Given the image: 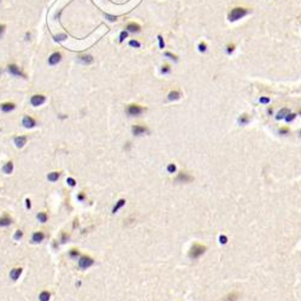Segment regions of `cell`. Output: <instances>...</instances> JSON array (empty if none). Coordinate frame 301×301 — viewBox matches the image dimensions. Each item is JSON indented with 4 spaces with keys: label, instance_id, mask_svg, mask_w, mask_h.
<instances>
[{
    "label": "cell",
    "instance_id": "cell-21",
    "mask_svg": "<svg viewBox=\"0 0 301 301\" xmlns=\"http://www.w3.org/2000/svg\"><path fill=\"white\" fill-rule=\"evenodd\" d=\"M249 121H251L249 116L244 113V115H241V117L239 118V121H237V122H239V124H240V125H247V124L249 123Z\"/></svg>",
    "mask_w": 301,
    "mask_h": 301
},
{
    "label": "cell",
    "instance_id": "cell-11",
    "mask_svg": "<svg viewBox=\"0 0 301 301\" xmlns=\"http://www.w3.org/2000/svg\"><path fill=\"white\" fill-rule=\"evenodd\" d=\"M43 239H45V234H43L42 231H36V232H34V234H33V237H31L33 242H35V244H39V242L43 241Z\"/></svg>",
    "mask_w": 301,
    "mask_h": 301
},
{
    "label": "cell",
    "instance_id": "cell-46",
    "mask_svg": "<svg viewBox=\"0 0 301 301\" xmlns=\"http://www.w3.org/2000/svg\"><path fill=\"white\" fill-rule=\"evenodd\" d=\"M4 30H5V26H4V24H0V36H1V34L4 33Z\"/></svg>",
    "mask_w": 301,
    "mask_h": 301
},
{
    "label": "cell",
    "instance_id": "cell-13",
    "mask_svg": "<svg viewBox=\"0 0 301 301\" xmlns=\"http://www.w3.org/2000/svg\"><path fill=\"white\" fill-rule=\"evenodd\" d=\"M21 275H22V269L21 267H14V269L11 270V272H10V278L12 281H17Z\"/></svg>",
    "mask_w": 301,
    "mask_h": 301
},
{
    "label": "cell",
    "instance_id": "cell-7",
    "mask_svg": "<svg viewBox=\"0 0 301 301\" xmlns=\"http://www.w3.org/2000/svg\"><path fill=\"white\" fill-rule=\"evenodd\" d=\"M22 124L26 128H34L36 125V121L33 117H30V116H24L23 117V121H22Z\"/></svg>",
    "mask_w": 301,
    "mask_h": 301
},
{
    "label": "cell",
    "instance_id": "cell-23",
    "mask_svg": "<svg viewBox=\"0 0 301 301\" xmlns=\"http://www.w3.org/2000/svg\"><path fill=\"white\" fill-rule=\"evenodd\" d=\"M124 205H125V200H124V199L118 200V201H117V204L113 206V208H112V212H113V213H116V212H117V211H118L121 207H123Z\"/></svg>",
    "mask_w": 301,
    "mask_h": 301
},
{
    "label": "cell",
    "instance_id": "cell-17",
    "mask_svg": "<svg viewBox=\"0 0 301 301\" xmlns=\"http://www.w3.org/2000/svg\"><path fill=\"white\" fill-rule=\"evenodd\" d=\"M78 60L81 63H83V64H90V63L94 61V58L92 57L90 54H83V56H80L78 57Z\"/></svg>",
    "mask_w": 301,
    "mask_h": 301
},
{
    "label": "cell",
    "instance_id": "cell-15",
    "mask_svg": "<svg viewBox=\"0 0 301 301\" xmlns=\"http://www.w3.org/2000/svg\"><path fill=\"white\" fill-rule=\"evenodd\" d=\"M27 136H17L16 139H14V145L18 147V148H22L24 145L27 144Z\"/></svg>",
    "mask_w": 301,
    "mask_h": 301
},
{
    "label": "cell",
    "instance_id": "cell-42",
    "mask_svg": "<svg viewBox=\"0 0 301 301\" xmlns=\"http://www.w3.org/2000/svg\"><path fill=\"white\" fill-rule=\"evenodd\" d=\"M234 50H235V46H234V45H229V46H228V50H227L228 54H231V53L234 52Z\"/></svg>",
    "mask_w": 301,
    "mask_h": 301
},
{
    "label": "cell",
    "instance_id": "cell-20",
    "mask_svg": "<svg viewBox=\"0 0 301 301\" xmlns=\"http://www.w3.org/2000/svg\"><path fill=\"white\" fill-rule=\"evenodd\" d=\"M59 177H60V172H58V171L50 172V173L47 175V180L51 181V182H56V181H58Z\"/></svg>",
    "mask_w": 301,
    "mask_h": 301
},
{
    "label": "cell",
    "instance_id": "cell-14",
    "mask_svg": "<svg viewBox=\"0 0 301 301\" xmlns=\"http://www.w3.org/2000/svg\"><path fill=\"white\" fill-rule=\"evenodd\" d=\"M14 107H16V105H14V102H4V104L0 105V109L4 112H10V111L14 110Z\"/></svg>",
    "mask_w": 301,
    "mask_h": 301
},
{
    "label": "cell",
    "instance_id": "cell-48",
    "mask_svg": "<svg viewBox=\"0 0 301 301\" xmlns=\"http://www.w3.org/2000/svg\"><path fill=\"white\" fill-rule=\"evenodd\" d=\"M30 39V33H27L26 34V40H29Z\"/></svg>",
    "mask_w": 301,
    "mask_h": 301
},
{
    "label": "cell",
    "instance_id": "cell-6",
    "mask_svg": "<svg viewBox=\"0 0 301 301\" xmlns=\"http://www.w3.org/2000/svg\"><path fill=\"white\" fill-rule=\"evenodd\" d=\"M45 101H46V98L43 95H41V94L33 95L31 99H30V102H31L33 106H40V105H42Z\"/></svg>",
    "mask_w": 301,
    "mask_h": 301
},
{
    "label": "cell",
    "instance_id": "cell-44",
    "mask_svg": "<svg viewBox=\"0 0 301 301\" xmlns=\"http://www.w3.org/2000/svg\"><path fill=\"white\" fill-rule=\"evenodd\" d=\"M219 240H220V244H227V242H228L227 236H220V237H219Z\"/></svg>",
    "mask_w": 301,
    "mask_h": 301
},
{
    "label": "cell",
    "instance_id": "cell-45",
    "mask_svg": "<svg viewBox=\"0 0 301 301\" xmlns=\"http://www.w3.org/2000/svg\"><path fill=\"white\" fill-rule=\"evenodd\" d=\"M26 206H27V208H31V201L29 200V199H26Z\"/></svg>",
    "mask_w": 301,
    "mask_h": 301
},
{
    "label": "cell",
    "instance_id": "cell-19",
    "mask_svg": "<svg viewBox=\"0 0 301 301\" xmlns=\"http://www.w3.org/2000/svg\"><path fill=\"white\" fill-rule=\"evenodd\" d=\"M237 299H239V294L235 293V291H232V293L228 294L227 296H224L220 301H236Z\"/></svg>",
    "mask_w": 301,
    "mask_h": 301
},
{
    "label": "cell",
    "instance_id": "cell-5",
    "mask_svg": "<svg viewBox=\"0 0 301 301\" xmlns=\"http://www.w3.org/2000/svg\"><path fill=\"white\" fill-rule=\"evenodd\" d=\"M192 181H193V177L187 172H180L176 177V182L178 183H189Z\"/></svg>",
    "mask_w": 301,
    "mask_h": 301
},
{
    "label": "cell",
    "instance_id": "cell-35",
    "mask_svg": "<svg viewBox=\"0 0 301 301\" xmlns=\"http://www.w3.org/2000/svg\"><path fill=\"white\" fill-rule=\"evenodd\" d=\"M66 183L69 184L70 187H73V186H76V181L73 180V178H71V177H69L68 180H66Z\"/></svg>",
    "mask_w": 301,
    "mask_h": 301
},
{
    "label": "cell",
    "instance_id": "cell-34",
    "mask_svg": "<svg viewBox=\"0 0 301 301\" xmlns=\"http://www.w3.org/2000/svg\"><path fill=\"white\" fill-rule=\"evenodd\" d=\"M168 171L170 172V173H173V172L176 171V165H175V164H169V166H168Z\"/></svg>",
    "mask_w": 301,
    "mask_h": 301
},
{
    "label": "cell",
    "instance_id": "cell-36",
    "mask_svg": "<svg viewBox=\"0 0 301 301\" xmlns=\"http://www.w3.org/2000/svg\"><path fill=\"white\" fill-rule=\"evenodd\" d=\"M169 72H170V66H169V65H164V66L161 68V73L165 75V73H169Z\"/></svg>",
    "mask_w": 301,
    "mask_h": 301
},
{
    "label": "cell",
    "instance_id": "cell-25",
    "mask_svg": "<svg viewBox=\"0 0 301 301\" xmlns=\"http://www.w3.org/2000/svg\"><path fill=\"white\" fill-rule=\"evenodd\" d=\"M288 113H289V110H288V109H282V110L278 112V115L276 116V119H283V118L287 117Z\"/></svg>",
    "mask_w": 301,
    "mask_h": 301
},
{
    "label": "cell",
    "instance_id": "cell-12",
    "mask_svg": "<svg viewBox=\"0 0 301 301\" xmlns=\"http://www.w3.org/2000/svg\"><path fill=\"white\" fill-rule=\"evenodd\" d=\"M11 223H12V219L10 216L4 215L2 217H0V227H9L11 225Z\"/></svg>",
    "mask_w": 301,
    "mask_h": 301
},
{
    "label": "cell",
    "instance_id": "cell-32",
    "mask_svg": "<svg viewBox=\"0 0 301 301\" xmlns=\"http://www.w3.org/2000/svg\"><path fill=\"white\" fill-rule=\"evenodd\" d=\"M295 117H296V115H295V113H288L287 117H286L284 119H286L287 122H291V121H293Z\"/></svg>",
    "mask_w": 301,
    "mask_h": 301
},
{
    "label": "cell",
    "instance_id": "cell-41",
    "mask_svg": "<svg viewBox=\"0 0 301 301\" xmlns=\"http://www.w3.org/2000/svg\"><path fill=\"white\" fill-rule=\"evenodd\" d=\"M199 51H200V52H205V51H206V43L201 42L200 45H199Z\"/></svg>",
    "mask_w": 301,
    "mask_h": 301
},
{
    "label": "cell",
    "instance_id": "cell-24",
    "mask_svg": "<svg viewBox=\"0 0 301 301\" xmlns=\"http://www.w3.org/2000/svg\"><path fill=\"white\" fill-rule=\"evenodd\" d=\"M50 298H51V294L47 291V290H43L40 293V295H39V299L40 301H48L50 300Z\"/></svg>",
    "mask_w": 301,
    "mask_h": 301
},
{
    "label": "cell",
    "instance_id": "cell-1",
    "mask_svg": "<svg viewBox=\"0 0 301 301\" xmlns=\"http://www.w3.org/2000/svg\"><path fill=\"white\" fill-rule=\"evenodd\" d=\"M206 252V247L199 244H194L190 247V251H189V258L190 259H198L200 258L201 255Z\"/></svg>",
    "mask_w": 301,
    "mask_h": 301
},
{
    "label": "cell",
    "instance_id": "cell-47",
    "mask_svg": "<svg viewBox=\"0 0 301 301\" xmlns=\"http://www.w3.org/2000/svg\"><path fill=\"white\" fill-rule=\"evenodd\" d=\"M77 199H78V200H81V201H82V200H83V199H85V195H83V194L81 193V194H80V195L77 196Z\"/></svg>",
    "mask_w": 301,
    "mask_h": 301
},
{
    "label": "cell",
    "instance_id": "cell-33",
    "mask_svg": "<svg viewBox=\"0 0 301 301\" xmlns=\"http://www.w3.org/2000/svg\"><path fill=\"white\" fill-rule=\"evenodd\" d=\"M289 128H287V127H284V128H281L279 129V134L281 135H287V134H289Z\"/></svg>",
    "mask_w": 301,
    "mask_h": 301
},
{
    "label": "cell",
    "instance_id": "cell-31",
    "mask_svg": "<svg viewBox=\"0 0 301 301\" xmlns=\"http://www.w3.org/2000/svg\"><path fill=\"white\" fill-rule=\"evenodd\" d=\"M129 45L131 46V47H136V48H139V47L141 46V43L139 42V41H135V40H130Z\"/></svg>",
    "mask_w": 301,
    "mask_h": 301
},
{
    "label": "cell",
    "instance_id": "cell-8",
    "mask_svg": "<svg viewBox=\"0 0 301 301\" xmlns=\"http://www.w3.org/2000/svg\"><path fill=\"white\" fill-rule=\"evenodd\" d=\"M9 72L14 76H21V77H24V73L19 70V68L14 64H10L9 65Z\"/></svg>",
    "mask_w": 301,
    "mask_h": 301
},
{
    "label": "cell",
    "instance_id": "cell-43",
    "mask_svg": "<svg viewBox=\"0 0 301 301\" xmlns=\"http://www.w3.org/2000/svg\"><path fill=\"white\" fill-rule=\"evenodd\" d=\"M68 239H69V235H66L65 232H63V234H61V242H65Z\"/></svg>",
    "mask_w": 301,
    "mask_h": 301
},
{
    "label": "cell",
    "instance_id": "cell-16",
    "mask_svg": "<svg viewBox=\"0 0 301 301\" xmlns=\"http://www.w3.org/2000/svg\"><path fill=\"white\" fill-rule=\"evenodd\" d=\"M127 30L130 31V33H139V31L141 30V27H140L137 23L131 22V23H129V24L127 26Z\"/></svg>",
    "mask_w": 301,
    "mask_h": 301
},
{
    "label": "cell",
    "instance_id": "cell-26",
    "mask_svg": "<svg viewBox=\"0 0 301 301\" xmlns=\"http://www.w3.org/2000/svg\"><path fill=\"white\" fill-rule=\"evenodd\" d=\"M47 219H48V216H47L46 212H39V215H38V220H39V222L46 223Z\"/></svg>",
    "mask_w": 301,
    "mask_h": 301
},
{
    "label": "cell",
    "instance_id": "cell-49",
    "mask_svg": "<svg viewBox=\"0 0 301 301\" xmlns=\"http://www.w3.org/2000/svg\"><path fill=\"white\" fill-rule=\"evenodd\" d=\"M300 135H301V131H300Z\"/></svg>",
    "mask_w": 301,
    "mask_h": 301
},
{
    "label": "cell",
    "instance_id": "cell-29",
    "mask_svg": "<svg viewBox=\"0 0 301 301\" xmlns=\"http://www.w3.org/2000/svg\"><path fill=\"white\" fill-rule=\"evenodd\" d=\"M127 38H128V31H125V30H124V31H122V33H121V35H119V42H123V41H124Z\"/></svg>",
    "mask_w": 301,
    "mask_h": 301
},
{
    "label": "cell",
    "instance_id": "cell-38",
    "mask_svg": "<svg viewBox=\"0 0 301 301\" xmlns=\"http://www.w3.org/2000/svg\"><path fill=\"white\" fill-rule=\"evenodd\" d=\"M259 102H261V104H269V102H270V99L266 98V97H261V98L259 99Z\"/></svg>",
    "mask_w": 301,
    "mask_h": 301
},
{
    "label": "cell",
    "instance_id": "cell-40",
    "mask_svg": "<svg viewBox=\"0 0 301 301\" xmlns=\"http://www.w3.org/2000/svg\"><path fill=\"white\" fill-rule=\"evenodd\" d=\"M158 40H159V46H160V48H164L165 47V43H164V40H163V38L159 35L158 36Z\"/></svg>",
    "mask_w": 301,
    "mask_h": 301
},
{
    "label": "cell",
    "instance_id": "cell-2",
    "mask_svg": "<svg viewBox=\"0 0 301 301\" xmlns=\"http://www.w3.org/2000/svg\"><path fill=\"white\" fill-rule=\"evenodd\" d=\"M247 14V10L246 9H242V7H236L234 10H231V12L229 14L228 18H229L230 22H235L240 18H242L244 16Z\"/></svg>",
    "mask_w": 301,
    "mask_h": 301
},
{
    "label": "cell",
    "instance_id": "cell-18",
    "mask_svg": "<svg viewBox=\"0 0 301 301\" xmlns=\"http://www.w3.org/2000/svg\"><path fill=\"white\" fill-rule=\"evenodd\" d=\"M2 171H4V173H6V175H10L11 172L14 171V164H12V161H7L2 166Z\"/></svg>",
    "mask_w": 301,
    "mask_h": 301
},
{
    "label": "cell",
    "instance_id": "cell-28",
    "mask_svg": "<svg viewBox=\"0 0 301 301\" xmlns=\"http://www.w3.org/2000/svg\"><path fill=\"white\" fill-rule=\"evenodd\" d=\"M69 255H70L71 258H77V257L80 255V252H78L77 249H75V248H73V249H71V251L69 252Z\"/></svg>",
    "mask_w": 301,
    "mask_h": 301
},
{
    "label": "cell",
    "instance_id": "cell-27",
    "mask_svg": "<svg viewBox=\"0 0 301 301\" xmlns=\"http://www.w3.org/2000/svg\"><path fill=\"white\" fill-rule=\"evenodd\" d=\"M22 237H23V231H22V230H17L16 234H14V239L16 240V241H18V240H21Z\"/></svg>",
    "mask_w": 301,
    "mask_h": 301
},
{
    "label": "cell",
    "instance_id": "cell-4",
    "mask_svg": "<svg viewBox=\"0 0 301 301\" xmlns=\"http://www.w3.org/2000/svg\"><path fill=\"white\" fill-rule=\"evenodd\" d=\"M145 111L144 107L139 106V105H129L128 109H127V112L128 115L131 117H136V116H140Z\"/></svg>",
    "mask_w": 301,
    "mask_h": 301
},
{
    "label": "cell",
    "instance_id": "cell-10",
    "mask_svg": "<svg viewBox=\"0 0 301 301\" xmlns=\"http://www.w3.org/2000/svg\"><path fill=\"white\" fill-rule=\"evenodd\" d=\"M60 59H61V54L59 52H54L51 57L48 58V64L50 65H56V64H58L60 61Z\"/></svg>",
    "mask_w": 301,
    "mask_h": 301
},
{
    "label": "cell",
    "instance_id": "cell-39",
    "mask_svg": "<svg viewBox=\"0 0 301 301\" xmlns=\"http://www.w3.org/2000/svg\"><path fill=\"white\" fill-rule=\"evenodd\" d=\"M105 17L110 21V22H115V21H117V17L116 16H111V14H105Z\"/></svg>",
    "mask_w": 301,
    "mask_h": 301
},
{
    "label": "cell",
    "instance_id": "cell-22",
    "mask_svg": "<svg viewBox=\"0 0 301 301\" xmlns=\"http://www.w3.org/2000/svg\"><path fill=\"white\" fill-rule=\"evenodd\" d=\"M180 97H181V94H180V92H177V90H172L169 93V97H168V99L170 101L172 100H178L180 99Z\"/></svg>",
    "mask_w": 301,
    "mask_h": 301
},
{
    "label": "cell",
    "instance_id": "cell-37",
    "mask_svg": "<svg viewBox=\"0 0 301 301\" xmlns=\"http://www.w3.org/2000/svg\"><path fill=\"white\" fill-rule=\"evenodd\" d=\"M165 57H169L170 59H172V60L177 61V57H176V56H173V54H172V53H170V52H165Z\"/></svg>",
    "mask_w": 301,
    "mask_h": 301
},
{
    "label": "cell",
    "instance_id": "cell-3",
    "mask_svg": "<svg viewBox=\"0 0 301 301\" xmlns=\"http://www.w3.org/2000/svg\"><path fill=\"white\" fill-rule=\"evenodd\" d=\"M93 264H94L93 258H90V257H88V255H82L81 258L78 259V266H80L81 269H83V270L90 267Z\"/></svg>",
    "mask_w": 301,
    "mask_h": 301
},
{
    "label": "cell",
    "instance_id": "cell-30",
    "mask_svg": "<svg viewBox=\"0 0 301 301\" xmlns=\"http://www.w3.org/2000/svg\"><path fill=\"white\" fill-rule=\"evenodd\" d=\"M66 39V35L65 34H60V35H56L54 36V40L56 41H63V40H65Z\"/></svg>",
    "mask_w": 301,
    "mask_h": 301
},
{
    "label": "cell",
    "instance_id": "cell-9",
    "mask_svg": "<svg viewBox=\"0 0 301 301\" xmlns=\"http://www.w3.org/2000/svg\"><path fill=\"white\" fill-rule=\"evenodd\" d=\"M148 129L144 127V125H134L133 127V134L135 135V136H140V135H142L145 133H147Z\"/></svg>",
    "mask_w": 301,
    "mask_h": 301
}]
</instances>
